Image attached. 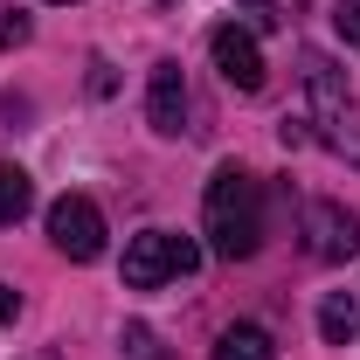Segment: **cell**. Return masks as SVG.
I'll use <instances>...</instances> for the list:
<instances>
[{
	"label": "cell",
	"instance_id": "obj_1",
	"mask_svg": "<svg viewBox=\"0 0 360 360\" xmlns=\"http://www.w3.org/2000/svg\"><path fill=\"white\" fill-rule=\"evenodd\" d=\"M201 222H208V243L222 264H250L264 250V180L250 167H215L208 180V201H201Z\"/></svg>",
	"mask_w": 360,
	"mask_h": 360
},
{
	"label": "cell",
	"instance_id": "obj_2",
	"mask_svg": "<svg viewBox=\"0 0 360 360\" xmlns=\"http://www.w3.org/2000/svg\"><path fill=\"white\" fill-rule=\"evenodd\" d=\"M305 90H312V125H319V139H326L347 167H360V104L347 97L340 70H333L326 56H305Z\"/></svg>",
	"mask_w": 360,
	"mask_h": 360
},
{
	"label": "cell",
	"instance_id": "obj_3",
	"mask_svg": "<svg viewBox=\"0 0 360 360\" xmlns=\"http://www.w3.org/2000/svg\"><path fill=\"white\" fill-rule=\"evenodd\" d=\"M194 264H201V250L187 236H174V229H139L132 243H125V284L132 291H153L167 277H187Z\"/></svg>",
	"mask_w": 360,
	"mask_h": 360
},
{
	"label": "cell",
	"instance_id": "obj_4",
	"mask_svg": "<svg viewBox=\"0 0 360 360\" xmlns=\"http://www.w3.org/2000/svg\"><path fill=\"white\" fill-rule=\"evenodd\" d=\"M49 243H56L70 264H97V257H104V215H97V201H90V194H63V201L49 208Z\"/></svg>",
	"mask_w": 360,
	"mask_h": 360
},
{
	"label": "cell",
	"instance_id": "obj_5",
	"mask_svg": "<svg viewBox=\"0 0 360 360\" xmlns=\"http://www.w3.org/2000/svg\"><path fill=\"white\" fill-rule=\"evenodd\" d=\"M305 250H312L319 264L360 257V215H347L340 201H305Z\"/></svg>",
	"mask_w": 360,
	"mask_h": 360
},
{
	"label": "cell",
	"instance_id": "obj_6",
	"mask_svg": "<svg viewBox=\"0 0 360 360\" xmlns=\"http://www.w3.org/2000/svg\"><path fill=\"white\" fill-rule=\"evenodd\" d=\"M208 56H215V70H222L229 90H243V97H257V90H264V49L250 42V28L222 21V28L208 35Z\"/></svg>",
	"mask_w": 360,
	"mask_h": 360
},
{
	"label": "cell",
	"instance_id": "obj_7",
	"mask_svg": "<svg viewBox=\"0 0 360 360\" xmlns=\"http://www.w3.org/2000/svg\"><path fill=\"white\" fill-rule=\"evenodd\" d=\"M146 118H153V132H180V118H187V77H180V63H153V84H146Z\"/></svg>",
	"mask_w": 360,
	"mask_h": 360
},
{
	"label": "cell",
	"instance_id": "obj_8",
	"mask_svg": "<svg viewBox=\"0 0 360 360\" xmlns=\"http://www.w3.org/2000/svg\"><path fill=\"white\" fill-rule=\"evenodd\" d=\"M319 333H326V347H347L360 333V298L354 291H333V298L319 305Z\"/></svg>",
	"mask_w": 360,
	"mask_h": 360
},
{
	"label": "cell",
	"instance_id": "obj_9",
	"mask_svg": "<svg viewBox=\"0 0 360 360\" xmlns=\"http://www.w3.org/2000/svg\"><path fill=\"white\" fill-rule=\"evenodd\" d=\"M215 360H277L264 326H229L222 340H215Z\"/></svg>",
	"mask_w": 360,
	"mask_h": 360
},
{
	"label": "cell",
	"instance_id": "obj_10",
	"mask_svg": "<svg viewBox=\"0 0 360 360\" xmlns=\"http://www.w3.org/2000/svg\"><path fill=\"white\" fill-rule=\"evenodd\" d=\"M28 208H35V187H28V174H21V167H0V229H14Z\"/></svg>",
	"mask_w": 360,
	"mask_h": 360
},
{
	"label": "cell",
	"instance_id": "obj_11",
	"mask_svg": "<svg viewBox=\"0 0 360 360\" xmlns=\"http://www.w3.org/2000/svg\"><path fill=\"white\" fill-rule=\"evenodd\" d=\"M118 360H167V347H160L153 326H125L118 333Z\"/></svg>",
	"mask_w": 360,
	"mask_h": 360
},
{
	"label": "cell",
	"instance_id": "obj_12",
	"mask_svg": "<svg viewBox=\"0 0 360 360\" xmlns=\"http://www.w3.org/2000/svg\"><path fill=\"white\" fill-rule=\"evenodd\" d=\"M333 28H340V42H347V49H360V0L333 7Z\"/></svg>",
	"mask_w": 360,
	"mask_h": 360
},
{
	"label": "cell",
	"instance_id": "obj_13",
	"mask_svg": "<svg viewBox=\"0 0 360 360\" xmlns=\"http://www.w3.org/2000/svg\"><path fill=\"white\" fill-rule=\"evenodd\" d=\"M28 42V14H7V21H0V49H21Z\"/></svg>",
	"mask_w": 360,
	"mask_h": 360
},
{
	"label": "cell",
	"instance_id": "obj_14",
	"mask_svg": "<svg viewBox=\"0 0 360 360\" xmlns=\"http://www.w3.org/2000/svg\"><path fill=\"white\" fill-rule=\"evenodd\" d=\"M243 14H250V28H277V7H270V0H250Z\"/></svg>",
	"mask_w": 360,
	"mask_h": 360
},
{
	"label": "cell",
	"instance_id": "obj_15",
	"mask_svg": "<svg viewBox=\"0 0 360 360\" xmlns=\"http://www.w3.org/2000/svg\"><path fill=\"white\" fill-rule=\"evenodd\" d=\"M7 319H21V291H7V284H0V326H7Z\"/></svg>",
	"mask_w": 360,
	"mask_h": 360
},
{
	"label": "cell",
	"instance_id": "obj_16",
	"mask_svg": "<svg viewBox=\"0 0 360 360\" xmlns=\"http://www.w3.org/2000/svg\"><path fill=\"white\" fill-rule=\"evenodd\" d=\"M160 7H167V0H160Z\"/></svg>",
	"mask_w": 360,
	"mask_h": 360
}]
</instances>
